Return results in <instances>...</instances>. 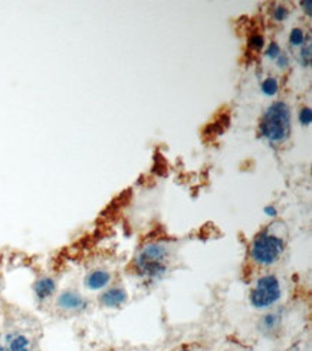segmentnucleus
<instances>
[{"instance_id":"nucleus-1","label":"nucleus","mask_w":312,"mask_h":351,"mask_svg":"<svg viewBox=\"0 0 312 351\" xmlns=\"http://www.w3.org/2000/svg\"><path fill=\"white\" fill-rule=\"evenodd\" d=\"M261 133L271 143H282L291 133V111L285 102H274L263 115Z\"/></svg>"},{"instance_id":"nucleus-2","label":"nucleus","mask_w":312,"mask_h":351,"mask_svg":"<svg viewBox=\"0 0 312 351\" xmlns=\"http://www.w3.org/2000/svg\"><path fill=\"white\" fill-rule=\"evenodd\" d=\"M165 258H167V248L161 243H150L144 246L140 255L137 256V269L140 274L150 278H158L161 276L167 268H165Z\"/></svg>"},{"instance_id":"nucleus-3","label":"nucleus","mask_w":312,"mask_h":351,"mask_svg":"<svg viewBox=\"0 0 312 351\" xmlns=\"http://www.w3.org/2000/svg\"><path fill=\"white\" fill-rule=\"evenodd\" d=\"M284 246L285 243L279 236L272 233H261L252 243L250 256L256 263L269 266L279 259L284 252Z\"/></svg>"},{"instance_id":"nucleus-4","label":"nucleus","mask_w":312,"mask_h":351,"mask_svg":"<svg viewBox=\"0 0 312 351\" xmlns=\"http://www.w3.org/2000/svg\"><path fill=\"white\" fill-rule=\"evenodd\" d=\"M281 298V285L274 275H265L258 279L250 292V302L255 308H269Z\"/></svg>"},{"instance_id":"nucleus-5","label":"nucleus","mask_w":312,"mask_h":351,"mask_svg":"<svg viewBox=\"0 0 312 351\" xmlns=\"http://www.w3.org/2000/svg\"><path fill=\"white\" fill-rule=\"evenodd\" d=\"M0 351H30V340L20 333H9L0 340Z\"/></svg>"},{"instance_id":"nucleus-6","label":"nucleus","mask_w":312,"mask_h":351,"mask_svg":"<svg viewBox=\"0 0 312 351\" xmlns=\"http://www.w3.org/2000/svg\"><path fill=\"white\" fill-rule=\"evenodd\" d=\"M58 307L66 311H81L87 307V301L75 291H65L58 297Z\"/></svg>"},{"instance_id":"nucleus-7","label":"nucleus","mask_w":312,"mask_h":351,"mask_svg":"<svg viewBox=\"0 0 312 351\" xmlns=\"http://www.w3.org/2000/svg\"><path fill=\"white\" fill-rule=\"evenodd\" d=\"M110 281H111L110 272H107L104 269H97V271L89 272L85 276V287L91 291H98V289L105 288Z\"/></svg>"},{"instance_id":"nucleus-8","label":"nucleus","mask_w":312,"mask_h":351,"mask_svg":"<svg viewBox=\"0 0 312 351\" xmlns=\"http://www.w3.org/2000/svg\"><path fill=\"white\" fill-rule=\"evenodd\" d=\"M127 301V292L123 288H111L101 295V304L110 308L121 307Z\"/></svg>"},{"instance_id":"nucleus-9","label":"nucleus","mask_w":312,"mask_h":351,"mask_svg":"<svg viewBox=\"0 0 312 351\" xmlns=\"http://www.w3.org/2000/svg\"><path fill=\"white\" fill-rule=\"evenodd\" d=\"M55 289H56V284H55V281H53L52 278H49V276L39 278L38 281L33 284V292L36 294V297H38L40 301H43V300L52 297L53 292H55Z\"/></svg>"},{"instance_id":"nucleus-10","label":"nucleus","mask_w":312,"mask_h":351,"mask_svg":"<svg viewBox=\"0 0 312 351\" xmlns=\"http://www.w3.org/2000/svg\"><path fill=\"white\" fill-rule=\"evenodd\" d=\"M278 81L275 78H266L262 82V92L268 97H274L275 94L278 92Z\"/></svg>"},{"instance_id":"nucleus-11","label":"nucleus","mask_w":312,"mask_h":351,"mask_svg":"<svg viewBox=\"0 0 312 351\" xmlns=\"http://www.w3.org/2000/svg\"><path fill=\"white\" fill-rule=\"evenodd\" d=\"M278 324H279V317H278V314H266L262 318V323H261L262 328L263 330H266V331H272V330H275V328L278 327Z\"/></svg>"},{"instance_id":"nucleus-12","label":"nucleus","mask_w":312,"mask_h":351,"mask_svg":"<svg viewBox=\"0 0 312 351\" xmlns=\"http://www.w3.org/2000/svg\"><path fill=\"white\" fill-rule=\"evenodd\" d=\"M304 39H305V35L302 32V29L300 27H295L292 32H291V36H289V40L294 46H300L304 43Z\"/></svg>"},{"instance_id":"nucleus-13","label":"nucleus","mask_w":312,"mask_h":351,"mask_svg":"<svg viewBox=\"0 0 312 351\" xmlns=\"http://www.w3.org/2000/svg\"><path fill=\"white\" fill-rule=\"evenodd\" d=\"M300 121L301 124H304V126H310L312 121V111L310 107H307V108H302L300 113Z\"/></svg>"},{"instance_id":"nucleus-14","label":"nucleus","mask_w":312,"mask_h":351,"mask_svg":"<svg viewBox=\"0 0 312 351\" xmlns=\"http://www.w3.org/2000/svg\"><path fill=\"white\" fill-rule=\"evenodd\" d=\"M274 17L276 20H285L288 17V9L285 6H276L274 10Z\"/></svg>"},{"instance_id":"nucleus-15","label":"nucleus","mask_w":312,"mask_h":351,"mask_svg":"<svg viewBox=\"0 0 312 351\" xmlns=\"http://www.w3.org/2000/svg\"><path fill=\"white\" fill-rule=\"evenodd\" d=\"M266 55H268L271 59H276V58L281 55V48H279V45H278L276 42H272V43L269 45V48H268Z\"/></svg>"},{"instance_id":"nucleus-16","label":"nucleus","mask_w":312,"mask_h":351,"mask_svg":"<svg viewBox=\"0 0 312 351\" xmlns=\"http://www.w3.org/2000/svg\"><path fill=\"white\" fill-rule=\"evenodd\" d=\"M249 45L250 48H253V49H261L263 46V38L262 36H259V35H255V36H252L249 40Z\"/></svg>"},{"instance_id":"nucleus-17","label":"nucleus","mask_w":312,"mask_h":351,"mask_svg":"<svg viewBox=\"0 0 312 351\" xmlns=\"http://www.w3.org/2000/svg\"><path fill=\"white\" fill-rule=\"evenodd\" d=\"M301 59H302V63H304V65H308V63H310V61H311V45H308L307 49L302 50Z\"/></svg>"},{"instance_id":"nucleus-18","label":"nucleus","mask_w":312,"mask_h":351,"mask_svg":"<svg viewBox=\"0 0 312 351\" xmlns=\"http://www.w3.org/2000/svg\"><path fill=\"white\" fill-rule=\"evenodd\" d=\"M276 59H278V66L279 68H285L288 65V56L285 53H281Z\"/></svg>"},{"instance_id":"nucleus-19","label":"nucleus","mask_w":312,"mask_h":351,"mask_svg":"<svg viewBox=\"0 0 312 351\" xmlns=\"http://www.w3.org/2000/svg\"><path fill=\"white\" fill-rule=\"evenodd\" d=\"M265 213H266V216H272L274 217V216H276L278 212H276V209H275L274 206H266L265 207Z\"/></svg>"},{"instance_id":"nucleus-20","label":"nucleus","mask_w":312,"mask_h":351,"mask_svg":"<svg viewBox=\"0 0 312 351\" xmlns=\"http://www.w3.org/2000/svg\"><path fill=\"white\" fill-rule=\"evenodd\" d=\"M311 4H312L311 0H307V1H302V6H304V9L307 10V13H308V14L311 13Z\"/></svg>"},{"instance_id":"nucleus-21","label":"nucleus","mask_w":312,"mask_h":351,"mask_svg":"<svg viewBox=\"0 0 312 351\" xmlns=\"http://www.w3.org/2000/svg\"><path fill=\"white\" fill-rule=\"evenodd\" d=\"M180 351H191V350H188V349H183V350H180Z\"/></svg>"}]
</instances>
